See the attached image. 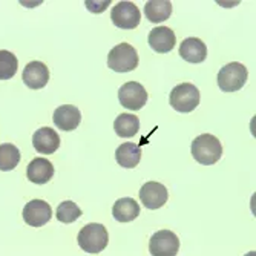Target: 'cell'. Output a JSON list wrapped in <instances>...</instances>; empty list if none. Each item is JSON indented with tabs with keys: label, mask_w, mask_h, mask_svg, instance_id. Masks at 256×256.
Masks as SVG:
<instances>
[{
	"label": "cell",
	"mask_w": 256,
	"mask_h": 256,
	"mask_svg": "<svg viewBox=\"0 0 256 256\" xmlns=\"http://www.w3.org/2000/svg\"><path fill=\"white\" fill-rule=\"evenodd\" d=\"M17 69H18L17 57L6 50L0 51V80L12 78L17 72Z\"/></svg>",
	"instance_id": "cell-22"
},
{
	"label": "cell",
	"mask_w": 256,
	"mask_h": 256,
	"mask_svg": "<svg viewBox=\"0 0 256 256\" xmlns=\"http://www.w3.org/2000/svg\"><path fill=\"white\" fill-rule=\"evenodd\" d=\"M20 162V150L11 144V143H4L0 144V170L8 172L17 168Z\"/></svg>",
	"instance_id": "cell-21"
},
{
	"label": "cell",
	"mask_w": 256,
	"mask_h": 256,
	"mask_svg": "<svg viewBox=\"0 0 256 256\" xmlns=\"http://www.w3.org/2000/svg\"><path fill=\"white\" fill-rule=\"evenodd\" d=\"M115 160H117L122 168L134 169L138 166L140 160H142V149L135 143H123L115 150Z\"/></svg>",
	"instance_id": "cell-18"
},
{
	"label": "cell",
	"mask_w": 256,
	"mask_h": 256,
	"mask_svg": "<svg viewBox=\"0 0 256 256\" xmlns=\"http://www.w3.org/2000/svg\"><path fill=\"white\" fill-rule=\"evenodd\" d=\"M140 212L142 210H140L138 202L132 198H122L115 201L112 207V216L118 222H130L138 218Z\"/></svg>",
	"instance_id": "cell-17"
},
{
	"label": "cell",
	"mask_w": 256,
	"mask_h": 256,
	"mask_svg": "<svg viewBox=\"0 0 256 256\" xmlns=\"http://www.w3.org/2000/svg\"><path fill=\"white\" fill-rule=\"evenodd\" d=\"M26 176L31 182L43 186L48 181H51V178L54 176V166L50 160L46 158H34L28 168H26Z\"/></svg>",
	"instance_id": "cell-15"
},
{
	"label": "cell",
	"mask_w": 256,
	"mask_h": 256,
	"mask_svg": "<svg viewBox=\"0 0 256 256\" xmlns=\"http://www.w3.org/2000/svg\"><path fill=\"white\" fill-rule=\"evenodd\" d=\"M32 146L38 154L51 155L60 148V136L51 128H40L32 135Z\"/></svg>",
	"instance_id": "cell-14"
},
{
	"label": "cell",
	"mask_w": 256,
	"mask_h": 256,
	"mask_svg": "<svg viewBox=\"0 0 256 256\" xmlns=\"http://www.w3.org/2000/svg\"><path fill=\"white\" fill-rule=\"evenodd\" d=\"M112 23L122 30H134L142 22V12L132 2H120L112 8Z\"/></svg>",
	"instance_id": "cell-7"
},
{
	"label": "cell",
	"mask_w": 256,
	"mask_h": 256,
	"mask_svg": "<svg viewBox=\"0 0 256 256\" xmlns=\"http://www.w3.org/2000/svg\"><path fill=\"white\" fill-rule=\"evenodd\" d=\"M109 0H102V2H92V0H86L84 5L86 8L90 11V12H94V14H100L103 12L108 6H109Z\"/></svg>",
	"instance_id": "cell-24"
},
{
	"label": "cell",
	"mask_w": 256,
	"mask_h": 256,
	"mask_svg": "<svg viewBox=\"0 0 256 256\" xmlns=\"http://www.w3.org/2000/svg\"><path fill=\"white\" fill-rule=\"evenodd\" d=\"M82 208L74 201H63L57 207V220L63 224H71L82 216Z\"/></svg>",
	"instance_id": "cell-23"
},
{
	"label": "cell",
	"mask_w": 256,
	"mask_h": 256,
	"mask_svg": "<svg viewBox=\"0 0 256 256\" xmlns=\"http://www.w3.org/2000/svg\"><path fill=\"white\" fill-rule=\"evenodd\" d=\"M140 200H142L146 208L155 210V208H160L168 202L169 200L168 188H164L161 182L149 181L143 184V188L140 189Z\"/></svg>",
	"instance_id": "cell-9"
},
{
	"label": "cell",
	"mask_w": 256,
	"mask_h": 256,
	"mask_svg": "<svg viewBox=\"0 0 256 256\" xmlns=\"http://www.w3.org/2000/svg\"><path fill=\"white\" fill-rule=\"evenodd\" d=\"M148 42H149V46L155 52L166 54V52H169V51H172L175 48L176 37H175V32L170 28L158 26V28H154L149 32Z\"/></svg>",
	"instance_id": "cell-13"
},
{
	"label": "cell",
	"mask_w": 256,
	"mask_h": 256,
	"mask_svg": "<svg viewBox=\"0 0 256 256\" xmlns=\"http://www.w3.org/2000/svg\"><path fill=\"white\" fill-rule=\"evenodd\" d=\"M180 238L170 230H158L150 236L149 252L152 256H176Z\"/></svg>",
	"instance_id": "cell-6"
},
{
	"label": "cell",
	"mask_w": 256,
	"mask_h": 256,
	"mask_svg": "<svg viewBox=\"0 0 256 256\" xmlns=\"http://www.w3.org/2000/svg\"><path fill=\"white\" fill-rule=\"evenodd\" d=\"M22 80L30 89H43L50 82V69L42 62H30L23 69Z\"/></svg>",
	"instance_id": "cell-11"
},
{
	"label": "cell",
	"mask_w": 256,
	"mask_h": 256,
	"mask_svg": "<svg viewBox=\"0 0 256 256\" xmlns=\"http://www.w3.org/2000/svg\"><path fill=\"white\" fill-rule=\"evenodd\" d=\"M246 256H256V253H254V252H248V253H247Z\"/></svg>",
	"instance_id": "cell-25"
},
{
	"label": "cell",
	"mask_w": 256,
	"mask_h": 256,
	"mask_svg": "<svg viewBox=\"0 0 256 256\" xmlns=\"http://www.w3.org/2000/svg\"><path fill=\"white\" fill-rule=\"evenodd\" d=\"M77 241L80 248L86 253H100L106 248L109 242V235L103 224L90 222L78 232Z\"/></svg>",
	"instance_id": "cell-2"
},
{
	"label": "cell",
	"mask_w": 256,
	"mask_h": 256,
	"mask_svg": "<svg viewBox=\"0 0 256 256\" xmlns=\"http://www.w3.org/2000/svg\"><path fill=\"white\" fill-rule=\"evenodd\" d=\"M192 156L204 166H212L222 156V146L220 140L212 134L198 135L190 146Z\"/></svg>",
	"instance_id": "cell-1"
},
{
	"label": "cell",
	"mask_w": 256,
	"mask_h": 256,
	"mask_svg": "<svg viewBox=\"0 0 256 256\" xmlns=\"http://www.w3.org/2000/svg\"><path fill=\"white\" fill-rule=\"evenodd\" d=\"M180 57L188 63H202L207 57V46L196 37H189L180 44Z\"/></svg>",
	"instance_id": "cell-16"
},
{
	"label": "cell",
	"mask_w": 256,
	"mask_h": 256,
	"mask_svg": "<svg viewBox=\"0 0 256 256\" xmlns=\"http://www.w3.org/2000/svg\"><path fill=\"white\" fill-rule=\"evenodd\" d=\"M114 130L122 138L135 136L140 130V120L134 114H120L114 122Z\"/></svg>",
	"instance_id": "cell-20"
},
{
	"label": "cell",
	"mask_w": 256,
	"mask_h": 256,
	"mask_svg": "<svg viewBox=\"0 0 256 256\" xmlns=\"http://www.w3.org/2000/svg\"><path fill=\"white\" fill-rule=\"evenodd\" d=\"M169 104L180 114H189L200 104V90L192 83H181L176 84L170 96Z\"/></svg>",
	"instance_id": "cell-3"
},
{
	"label": "cell",
	"mask_w": 256,
	"mask_h": 256,
	"mask_svg": "<svg viewBox=\"0 0 256 256\" xmlns=\"http://www.w3.org/2000/svg\"><path fill=\"white\" fill-rule=\"evenodd\" d=\"M108 66L115 72H130L138 66V52L129 43L114 46L108 54Z\"/></svg>",
	"instance_id": "cell-4"
},
{
	"label": "cell",
	"mask_w": 256,
	"mask_h": 256,
	"mask_svg": "<svg viewBox=\"0 0 256 256\" xmlns=\"http://www.w3.org/2000/svg\"><path fill=\"white\" fill-rule=\"evenodd\" d=\"M52 216L51 206L43 200H32L23 207V220L31 227H42Z\"/></svg>",
	"instance_id": "cell-10"
},
{
	"label": "cell",
	"mask_w": 256,
	"mask_h": 256,
	"mask_svg": "<svg viewBox=\"0 0 256 256\" xmlns=\"http://www.w3.org/2000/svg\"><path fill=\"white\" fill-rule=\"evenodd\" d=\"M172 4L169 0H149L144 5V16L152 23H161L170 17Z\"/></svg>",
	"instance_id": "cell-19"
},
{
	"label": "cell",
	"mask_w": 256,
	"mask_h": 256,
	"mask_svg": "<svg viewBox=\"0 0 256 256\" xmlns=\"http://www.w3.org/2000/svg\"><path fill=\"white\" fill-rule=\"evenodd\" d=\"M247 68L240 62H232L224 64L218 72V86L224 92H236L247 82Z\"/></svg>",
	"instance_id": "cell-5"
},
{
	"label": "cell",
	"mask_w": 256,
	"mask_h": 256,
	"mask_svg": "<svg viewBox=\"0 0 256 256\" xmlns=\"http://www.w3.org/2000/svg\"><path fill=\"white\" fill-rule=\"evenodd\" d=\"M118 102L129 110H140L148 103V92L138 82H128L118 89Z\"/></svg>",
	"instance_id": "cell-8"
},
{
	"label": "cell",
	"mask_w": 256,
	"mask_h": 256,
	"mask_svg": "<svg viewBox=\"0 0 256 256\" xmlns=\"http://www.w3.org/2000/svg\"><path fill=\"white\" fill-rule=\"evenodd\" d=\"M54 124L64 132L76 130L80 126L82 122V112L78 110L77 106L72 104H63L54 110Z\"/></svg>",
	"instance_id": "cell-12"
}]
</instances>
